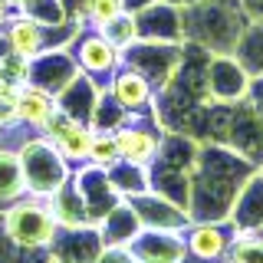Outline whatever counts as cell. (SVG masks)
Listing matches in <instances>:
<instances>
[{"label":"cell","instance_id":"cell-1","mask_svg":"<svg viewBox=\"0 0 263 263\" xmlns=\"http://www.w3.org/2000/svg\"><path fill=\"white\" fill-rule=\"evenodd\" d=\"M0 230L16 250H49L60 234V220L49 208V197L27 194L0 211Z\"/></svg>","mask_w":263,"mask_h":263},{"label":"cell","instance_id":"cell-2","mask_svg":"<svg viewBox=\"0 0 263 263\" xmlns=\"http://www.w3.org/2000/svg\"><path fill=\"white\" fill-rule=\"evenodd\" d=\"M20 164H23V178H27V191L36 197H49L53 191L69 181V161L60 155L49 138H27L20 142Z\"/></svg>","mask_w":263,"mask_h":263},{"label":"cell","instance_id":"cell-3","mask_svg":"<svg viewBox=\"0 0 263 263\" xmlns=\"http://www.w3.org/2000/svg\"><path fill=\"white\" fill-rule=\"evenodd\" d=\"M234 237H237V230L230 220H191L184 227L187 257H194L197 263L227 260V250L234 243Z\"/></svg>","mask_w":263,"mask_h":263},{"label":"cell","instance_id":"cell-4","mask_svg":"<svg viewBox=\"0 0 263 263\" xmlns=\"http://www.w3.org/2000/svg\"><path fill=\"white\" fill-rule=\"evenodd\" d=\"M128 253L135 263H187L184 230H158L142 227L128 243Z\"/></svg>","mask_w":263,"mask_h":263},{"label":"cell","instance_id":"cell-5","mask_svg":"<svg viewBox=\"0 0 263 263\" xmlns=\"http://www.w3.org/2000/svg\"><path fill=\"white\" fill-rule=\"evenodd\" d=\"M250 89V72L234 53H217L208 66V96L220 105H237L247 99Z\"/></svg>","mask_w":263,"mask_h":263},{"label":"cell","instance_id":"cell-6","mask_svg":"<svg viewBox=\"0 0 263 263\" xmlns=\"http://www.w3.org/2000/svg\"><path fill=\"white\" fill-rule=\"evenodd\" d=\"M105 250V240L96 224L86 227H60L53 247H49V260L60 263H96Z\"/></svg>","mask_w":263,"mask_h":263},{"label":"cell","instance_id":"cell-7","mask_svg":"<svg viewBox=\"0 0 263 263\" xmlns=\"http://www.w3.org/2000/svg\"><path fill=\"white\" fill-rule=\"evenodd\" d=\"M128 204L135 208L138 214V224L142 227H158V230H184L191 224V214H187L181 204L168 201L164 194L158 191H145V194H135L128 197Z\"/></svg>","mask_w":263,"mask_h":263},{"label":"cell","instance_id":"cell-8","mask_svg":"<svg viewBox=\"0 0 263 263\" xmlns=\"http://www.w3.org/2000/svg\"><path fill=\"white\" fill-rule=\"evenodd\" d=\"M76 184H79V191L82 197H86V208L89 214H92V220L99 224V220L109 214L115 204L122 201L119 191L112 187V181H109V168H99V164H86V168L76 175Z\"/></svg>","mask_w":263,"mask_h":263},{"label":"cell","instance_id":"cell-9","mask_svg":"<svg viewBox=\"0 0 263 263\" xmlns=\"http://www.w3.org/2000/svg\"><path fill=\"white\" fill-rule=\"evenodd\" d=\"M115 145H119V158L122 161L152 168L155 158H158L161 138L155 135V128H145V125H119L115 128Z\"/></svg>","mask_w":263,"mask_h":263},{"label":"cell","instance_id":"cell-10","mask_svg":"<svg viewBox=\"0 0 263 263\" xmlns=\"http://www.w3.org/2000/svg\"><path fill=\"white\" fill-rule=\"evenodd\" d=\"M227 220L234 224L237 234H253V230L263 227V175L260 171L247 178V184L240 187Z\"/></svg>","mask_w":263,"mask_h":263},{"label":"cell","instance_id":"cell-11","mask_svg":"<svg viewBox=\"0 0 263 263\" xmlns=\"http://www.w3.org/2000/svg\"><path fill=\"white\" fill-rule=\"evenodd\" d=\"M76 60H79V69L89 72V76H105V72H115L122 63V49L109 43L102 33H89V36L79 40L76 46Z\"/></svg>","mask_w":263,"mask_h":263},{"label":"cell","instance_id":"cell-12","mask_svg":"<svg viewBox=\"0 0 263 263\" xmlns=\"http://www.w3.org/2000/svg\"><path fill=\"white\" fill-rule=\"evenodd\" d=\"M109 96L122 105L125 112H142L152 105V82H148L138 69H119L112 76V86H109Z\"/></svg>","mask_w":263,"mask_h":263},{"label":"cell","instance_id":"cell-13","mask_svg":"<svg viewBox=\"0 0 263 263\" xmlns=\"http://www.w3.org/2000/svg\"><path fill=\"white\" fill-rule=\"evenodd\" d=\"M56 105H60V102L53 99L49 89L36 86V82H23V86H20V102H16V122L43 132V125L49 122V115L56 112Z\"/></svg>","mask_w":263,"mask_h":263},{"label":"cell","instance_id":"cell-14","mask_svg":"<svg viewBox=\"0 0 263 263\" xmlns=\"http://www.w3.org/2000/svg\"><path fill=\"white\" fill-rule=\"evenodd\" d=\"M49 208H53L60 227H86V224H96L92 214H89V208H86V197H82L76 178L66 181L60 191L49 194Z\"/></svg>","mask_w":263,"mask_h":263},{"label":"cell","instance_id":"cell-15","mask_svg":"<svg viewBox=\"0 0 263 263\" xmlns=\"http://www.w3.org/2000/svg\"><path fill=\"white\" fill-rule=\"evenodd\" d=\"M99 234H102V240H105V247H128L132 243V237L142 230V224H138V214H135V208L122 197L115 208L105 214L102 220H99Z\"/></svg>","mask_w":263,"mask_h":263},{"label":"cell","instance_id":"cell-16","mask_svg":"<svg viewBox=\"0 0 263 263\" xmlns=\"http://www.w3.org/2000/svg\"><path fill=\"white\" fill-rule=\"evenodd\" d=\"M27 178H23V164L16 148L0 145V204H13L20 197H27Z\"/></svg>","mask_w":263,"mask_h":263},{"label":"cell","instance_id":"cell-17","mask_svg":"<svg viewBox=\"0 0 263 263\" xmlns=\"http://www.w3.org/2000/svg\"><path fill=\"white\" fill-rule=\"evenodd\" d=\"M109 181L112 187L119 191V197H135V194H145L152 191V175H148V168H142V164H132V161H115L109 164Z\"/></svg>","mask_w":263,"mask_h":263},{"label":"cell","instance_id":"cell-18","mask_svg":"<svg viewBox=\"0 0 263 263\" xmlns=\"http://www.w3.org/2000/svg\"><path fill=\"white\" fill-rule=\"evenodd\" d=\"M7 46L16 56H27V60H36L43 53V30L36 27L33 20H13L10 30H7Z\"/></svg>","mask_w":263,"mask_h":263},{"label":"cell","instance_id":"cell-19","mask_svg":"<svg viewBox=\"0 0 263 263\" xmlns=\"http://www.w3.org/2000/svg\"><path fill=\"white\" fill-rule=\"evenodd\" d=\"M234 56L243 63V69L250 72V76H260L263 72V20L257 23H247L240 43H237Z\"/></svg>","mask_w":263,"mask_h":263},{"label":"cell","instance_id":"cell-20","mask_svg":"<svg viewBox=\"0 0 263 263\" xmlns=\"http://www.w3.org/2000/svg\"><path fill=\"white\" fill-rule=\"evenodd\" d=\"M99 30H102V36L109 40V43H115L119 49H132V46L138 43V20L132 13H125V10L115 13L112 20L102 23Z\"/></svg>","mask_w":263,"mask_h":263},{"label":"cell","instance_id":"cell-21","mask_svg":"<svg viewBox=\"0 0 263 263\" xmlns=\"http://www.w3.org/2000/svg\"><path fill=\"white\" fill-rule=\"evenodd\" d=\"M227 263H263V227L253 234H237L227 250Z\"/></svg>","mask_w":263,"mask_h":263},{"label":"cell","instance_id":"cell-22","mask_svg":"<svg viewBox=\"0 0 263 263\" xmlns=\"http://www.w3.org/2000/svg\"><path fill=\"white\" fill-rule=\"evenodd\" d=\"M115 161H119L115 132H102V128H96V135H92V148H89V164L109 168V164H115Z\"/></svg>","mask_w":263,"mask_h":263},{"label":"cell","instance_id":"cell-23","mask_svg":"<svg viewBox=\"0 0 263 263\" xmlns=\"http://www.w3.org/2000/svg\"><path fill=\"white\" fill-rule=\"evenodd\" d=\"M82 13H86V20H92L96 27H102L115 13H122V0H82Z\"/></svg>","mask_w":263,"mask_h":263},{"label":"cell","instance_id":"cell-24","mask_svg":"<svg viewBox=\"0 0 263 263\" xmlns=\"http://www.w3.org/2000/svg\"><path fill=\"white\" fill-rule=\"evenodd\" d=\"M30 63H33V60H27V56H16V53L0 56V69H4L7 82H13V86L30 82Z\"/></svg>","mask_w":263,"mask_h":263},{"label":"cell","instance_id":"cell-25","mask_svg":"<svg viewBox=\"0 0 263 263\" xmlns=\"http://www.w3.org/2000/svg\"><path fill=\"white\" fill-rule=\"evenodd\" d=\"M247 102L257 105V109L263 112V72L260 76H250V89H247Z\"/></svg>","mask_w":263,"mask_h":263},{"label":"cell","instance_id":"cell-26","mask_svg":"<svg viewBox=\"0 0 263 263\" xmlns=\"http://www.w3.org/2000/svg\"><path fill=\"white\" fill-rule=\"evenodd\" d=\"M7 7H10V4H7V0H0V23H7Z\"/></svg>","mask_w":263,"mask_h":263},{"label":"cell","instance_id":"cell-27","mask_svg":"<svg viewBox=\"0 0 263 263\" xmlns=\"http://www.w3.org/2000/svg\"><path fill=\"white\" fill-rule=\"evenodd\" d=\"M7 4H16V7H30V4H36V0H7Z\"/></svg>","mask_w":263,"mask_h":263},{"label":"cell","instance_id":"cell-28","mask_svg":"<svg viewBox=\"0 0 263 263\" xmlns=\"http://www.w3.org/2000/svg\"><path fill=\"white\" fill-rule=\"evenodd\" d=\"M7 86V76H4V69H0V89H4Z\"/></svg>","mask_w":263,"mask_h":263},{"label":"cell","instance_id":"cell-29","mask_svg":"<svg viewBox=\"0 0 263 263\" xmlns=\"http://www.w3.org/2000/svg\"><path fill=\"white\" fill-rule=\"evenodd\" d=\"M257 171H260V175H263V161H260V168H257Z\"/></svg>","mask_w":263,"mask_h":263},{"label":"cell","instance_id":"cell-30","mask_svg":"<svg viewBox=\"0 0 263 263\" xmlns=\"http://www.w3.org/2000/svg\"><path fill=\"white\" fill-rule=\"evenodd\" d=\"M49 263H60V260H49Z\"/></svg>","mask_w":263,"mask_h":263},{"label":"cell","instance_id":"cell-31","mask_svg":"<svg viewBox=\"0 0 263 263\" xmlns=\"http://www.w3.org/2000/svg\"><path fill=\"white\" fill-rule=\"evenodd\" d=\"M0 128H4V122H0Z\"/></svg>","mask_w":263,"mask_h":263}]
</instances>
